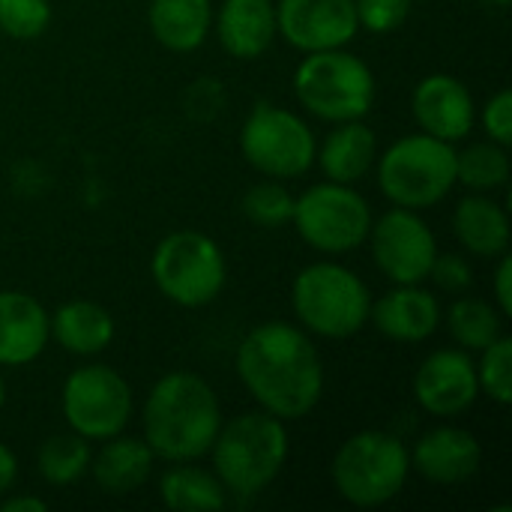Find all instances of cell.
I'll return each instance as SVG.
<instances>
[{
	"label": "cell",
	"mask_w": 512,
	"mask_h": 512,
	"mask_svg": "<svg viewBox=\"0 0 512 512\" xmlns=\"http://www.w3.org/2000/svg\"><path fill=\"white\" fill-rule=\"evenodd\" d=\"M291 453L285 420L267 414V411H246L240 417L222 420V429L210 447L213 456V474L225 486V492H234L240 498L261 495L270 489Z\"/></svg>",
	"instance_id": "cell-3"
},
{
	"label": "cell",
	"mask_w": 512,
	"mask_h": 512,
	"mask_svg": "<svg viewBox=\"0 0 512 512\" xmlns=\"http://www.w3.org/2000/svg\"><path fill=\"white\" fill-rule=\"evenodd\" d=\"M234 369L258 408L285 423L309 417L324 396V360L315 342L288 321L249 330L237 345Z\"/></svg>",
	"instance_id": "cell-1"
},
{
	"label": "cell",
	"mask_w": 512,
	"mask_h": 512,
	"mask_svg": "<svg viewBox=\"0 0 512 512\" xmlns=\"http://www.w3.org/2000/svg\"><path fill=\"white\" fill-rule=\"evenodd\" d=\"M243 216L258 225V228H282V225H291V216H294V195L288 192V186L282 180H261L255 183L243 201Z\"/></svg>",
	"instance_id": "cell-29"
},
{
	"label": "cell",
	"mask_w": 512,
	"mask_h": 512,
	"mask_svg": "<svg viewBox=\"0 0 512 512\" xmlns=\"http://www.w3.org/2000/svg\"><path fill=\"white\" fill-rule=\"evenodd\" d=\"M297 321L324 339H348L369 324V285L336 261H318L297 273L291 288Z\"/></svg>",
	"instance_id": "cell-5"
},
{
	"label": "cell",
	"mask_w": 512,
	"mask_h": 512,
	"mask_svg": "<svg viewBox=\"0 0 512 512\" xmlns=\"http://www.w3.org/2000/svg\"><path fill=\"white\" fill-rule=\"evenodd\" d=\"M369 249L375 267L393 285H420L429 279L432 261L438 255V240L420 210L393 207L369 231Z\"/></svg>",
	"instance_id": "cell-12"
},
{
	"label": "cell",
	"mask_w": 512,
	"mask_h": 512,
	"mask_svg": "<svg viewBox=\"0 0 512 512\" xmlns=\"http://www.w3.org/2000/svg\"><path fill=\"white\" fill-rule=\"evenodd\" d=\"M411 450L384 429L351 435L333 456L330 480L336 495L360 510L390 504L408 483Z\"/></svg>",
	"instance_id": "cell-4"
},
{
	"label": "cell",
	"mask_w": 512,
	"mask_h": 512,
	"mask_svg": "<svg viewBox=\"0 0 512 512\" xmlns=\"http://www.w3.org/2000/svg\"><path fill=\"white\" fill-rule=\"evenodd\" d=\"M411 111L426 135H435L450 144L468 138L477 120V105L471 90L465 87V81H459L450 72L426 75L414 87Z\"/></svg>",
	"instance_id": "cell-15"
},
{
	"label": "cell",
	"mask_w": 512,
	"mask_h": 512,
	"mask_svg": "<svg viewBox=\"0 0 512 512\" xmlns=\"http://www.w3.org/2000/svg\"><path fill=\"white\" fill-rule=\"evenodd\" d=\"M369 201L348 183H315L294 198L291 225L321 255H348L357 252L372 231Z\"/></svg>",
	"instance_id": "cell-9"
},
{
	"label": "cell",
	"mask_w": 512,
	"mask_h": 512,
	"mask_svg": "<svg viewBox=\"0 0 512 512\" xmlns=\"http://www.w3.org/2000/svg\"><path fill=\"white\" fill-rule=\"evenodd\" d=\"M48 504L42 498H33V495H15V498H6L0 501V512H45Z\"/></svg>",
	"instance_id": "cell-37"
},
{
	"label": "cell",
	"mask_w": 512,
	"mask_h": 512,
	"mask_svg": "<svg viewBox=\"0 0 512 512\" xmlns=\"http://www.w3.org/2000/svg\"><path fill=\"white\" fill-rule=\"evenodd\" d=\"M510 180V153L498 141H477L456 150V183L474 192H492Z\"/></svg>",
	"instance_id": "cell-28"
},
{
	"label": "cell",
	"mask_w": 512,
	"mask_h": 512,
	"mask_svg": "<svg viewBox=\"0 0 512 512\" xmlns=\"http://www.w3.org/2000/svg\"><path fill=\"white\" fill-rule=\"evenodd\" d=\"M90 456H93L90 444L81 435H75V432L51 435L36 450V471L48 486L63 489V486L78 483L87 474Z\"/></svg>",
	"instance_id": "cell-27"
},
{
	"label": "cell",
	"mask_w": 512,
	"mask_h": 512,
	"mask_svg": "<svg viewBox=\"0 0 512 512\" xmlns=\"http://www.w3.org/2000/svg\"><path fill=\"white\" fill-rule=\"evenodd\" d=\"M150 30L168 51L186 54L207 42L213 27L210 0H150Z\"/></svg>",
	"instance_id": "cell-24"
},
{
	"label": "cell",
	"mask_w": 512,
	"mask_h": 512,
	"mask_svg": "<svg viewBox=\"0 0 512 512\" xmlns=\"http://www.w3.org/2000/svg\"><path fill=\"white\" fill-rule=\"evenodd\" d=\"M369 321L384 339L417 345L441 327V303L432 291L420 285H396L372 303Z\"/></svg>",
	"instance_id": "cell-17"
},
{
	"label": "cell",
	"mask_w": 512,
	"mask_h": 512,
	"mask_svg": "<svg viewBox=\"0 0 512 512\" xmlns=\"http://www.w3.org/2000/svg\"><path fill=\"white\" fill-rule=\"evenodd\" d=\"M6 405V378H3V372H0V408Z\"/></svg>",
	"instance_id": "cell-38"
},
{
	"label": "cell",
	"mask_w": 512,
	"mask_h": 512,
	"mask_svg": "<svg viewBox=\"0 0 512 512\" xmlns=\"http://www.w3.org/2000/svg\"><path fill=\"white\" fill-rule=\"evenodd\" d=\"M492 291H495V303L501 309L504 318L512 315V258L510 252H504L498 258V267H495V279H492Z\"/></svg>",
	"instance_id": "cell-35"
},
{
	"label": "cell",
	"mask_w": 512,
	"mask_h": 512,
	"mask_svg": "<svg viewBox=\"0 0 512 512\" xmlns=\"http://www.w3.org/2000/svg\"><path fill=\"white\" fill-rule=\"evenodd\" d=\"M354 0H279L276 33L297 51L345 48L357 36Z\"/></svg>",
	"instance_id": "cell-13"
},
{
	"label": "cell",
	"mask_w": 512,
	"mask_h": 512,
	"mask_svg": "<svg viewBox=\"0 0 512 512\" xmlns=\"http://www.w3.org/2000/svg\"><path fill=\"white\" fill-rule=\"evenodd\" d=\"M483 447L474 432L459 426L429 429L411 450V468L435 486H462L477 477Z\"/></svg>",
	"instance_id": "cell-16"
},
{
	"label": "cell",
	"mask_w": 512,
	"mask_h": 512,
	"mask_svg": "<svg viewBox=\"0 0 512 512\" xmlns=\"http://www.w3.org/2000/svg\"><path fill=\"white\" fill-rule=\"evenodd\" d=\"M414 0H354L357 24L369 33H393L411 15Z\"/></svg>",
	"instance_id": "cell-32"
},
{
	"label": "cell",
	"mask_w": 512,
	"mask_h": 512,
	"mask_svg": "<svg viewBox=\"0 0 512 512\" xmlns=\"http://www.w3.org/2000/svg\"><path fill=\"white\" fill-rule=\"evenodd\" d=\"M318 138L312 126L294 111L258 102L240 129V153L243 159L264 177L294 180L303 177L315 165Z\"/></svg>",
	"instance_id": "cell-10"
},
{
	"label": "cell",
	"mask_w": 512,
	"mask_h": 512,
	"mask_svg": "<svg viewBox=\"0 0 512 512\" xmlns=\"http://www.w3.org/2000/svg\"><path fill=\"white\" fill-rule=\"evenodd\" d=\"M375 90L369 63L345 48L312 51L294 72L297 102L327 123L363 120L375 105Z\"/></svg>",
	"instance_id": "cell-6"
},
{
	"label": "cell",
	"mask_w": 512,
	"mask_h": 512,
	"mask_svg": "<svg viewBox=\"0 0 512 512\" xmlns=\"http://www.w3.org/2000/svg\"><path fill=\"white\" fill-rule=\"evenodd\" d=\"M51 24L48 0H0V30L12 39H36Z\"/></svg>",
	"instance_id": "cell-31"
},
{
	"label": "cell",
	"mask_w": 512,
	"mask_h": 512,
	"mask_svg": "<svg viewBox=\"0 0 512 512\" xmlns=\"http://www.w3.org/2000/svg\"><path fill=\"white\" fill-rule=\"evenodd\" d=\"M477 366V381H480V393H486L492 402L498 405H510L512 402V339L507 333H501L492 345H486L480 351V363Z\"/></svg>",
	"instance_id": "cell-30"
},
{
	"label": "cell",
	"mask_w": 512,
	"mask_h": 512,
	"mask_svg": "<svg viewBox=\"0 0 512 512\" xmlns=\"http://www.w3.org/2000/svg\"><path fill=\"white\" fill-rule=\"evenodd\" d=\"M144 441L162 462H198L210 453L222 429V405L216 390L195 372L162 375L141 411Z\"/></svg>",
	"instance_id": "cell-2"
},
{
	"label": "cell",
	"mask_w": 512,
	"mask_h": 512,
	"mask_svg": "<svg viewBox=\"0 0 512 512\" xmlns=\"http://www.w3.org/2000/svg\"><path fill=\"white\" fill-rule=\"evenodd\" d=\"M480 396L477 366L462 348L432 351L414 372V399L432 417H459Z\"/></svg>",
	"instance_id": "cell-14"
},
{
	"label": "cell",
	"mask_w": 512,
	"mask_h": 512,
	"mask_svg": "<svg viewBox=\"0 0 512 512\" xmlns=\"http://www.w3.org/2000/svg\"><path fill=\"white\" fill-rule=\"evenodd\" d=\"M456 240L477 258H501L510 252V216L483 192L465 195L453 210Z\"/></svg>",
	"instance_id": "cell-22"
},
{
	"label": "cell",
	"mask_w": 512,
	"mask_h": 512,
	"mask_svg": "<svg viewBox=\"0 0 512 512\" xmlns=\"http://www.w3.org/2000/svg\"><path fill=\"white\" fill-rule=\"evenodd\" d=\"M219 45L237 60H258L276 39L273 0H222L213 15Z\"/></svg>",
	"instance_id": "cell-19"
},
{
	"label": "cell",
	"mask_w": 512,
	"mask_h": 512,
	"mask_svg": "<svg viewBox=\"0 0 512 512\" xmlns=\"http://www.w3.org/2000/svg\"><path fill=\"white\" fill-rule=\"evenodd\" d=\"M51 339L75 357H96L114 342V318L93 300H69L48 315Z\"/></svg>",
	"instance_id": "cell-23"
},
{
	"label": "cell",
	"mask_w": 512,
	"mask_h": 512,
	"mask_svg": "<svg viewBox=\"0 0 512 512\" xmlns=\"http://www.w3.org/2000/svg\"><path fill=\"white\" fill-rule=\"evenodd\" d=\"M48 312L27 291H0V369H18L48 348Z\"/></svg>",
	"instance_id": "cell-18"
},
{
	"label": "cell",
	"mask_w": 512,
	"mask_h": 512,
	"mask_svg": "<svg viewBox=\"0 0 512 512\" xmlns=\"http://www.w3.org/2000/svg\"><path fill=\"white\" fill-rule=\"evenodd\" d=\"M429 279L435 282L438 291L444 294H465L474 285V270L462 255L453 252H438L429 270Z\"/></svg>",
	"instance_id": "cell-33"
},
{
	"label": "cell",
	"mask_w": 512,
	"mask_h": 512,
	"mask_svg": "<svg viewBox=\"0 0 512 512\" xmlns=\"http://www.w3.org/2000/svg\"><path fill=\"white\" fill-rule=\"evenodd\" d=\"M483 129L489 141H498L504 147L512 144V93L504 87L483 105Z\"/></svg>",
	"instance_id": "cell-34"
},
{
	"label": "cell",
	"mask_w": 512,
	"mask_h": 512,
	"mask_svg": "<svg viewBox=\"0 0 512 512\" xmlns=\"http://www.w3.org/2000/svg\"><path fill=\"white\" fill-rule=\"evenodd\" d=\"M447 330L462 351H483L504 333V315L489 300L459 297L447 312Z\"/></svg>",
	"instance_id": "cell-26"
},
{
	"label": "cell",
	"mask_w": 512,
	"mask_h": 512,
	"mask_svg": "<svg viewBox=\"0 0 512 512\" xmlns=\"http://www.w3.org/2000/svg\"><path fill=\"white\" fill-rule=\"evenodd\" d=\"M159 498L171 512H219L225 507V486L213 471L177 462L162 474Z\"/></svg>",
	"instance_id": "cell-25"
},
{
	"label": "cell",
	"mask_w": 512,
	"mask_h": 512,
	"mask_svg": "<svg viewBox=\"0 0 512 512\" xmlns=\"http://www.w3.org/2000/svg\"><path fill=\"white\" fill-rule=\"evenodd\" d=\"M375 162L378 186L393 207L429 210L456 186V147L426 132L393 141Z\"/></svg>",
	"instance_id": "cell-7"
},
{
	"label": "cell",
	"mask_w": 512,
	"mask_h": 512,
	"mask_svg": "<svg viewBox=\"0 0 512 512\" xmlns=\"http://www.w3.org/2000/svg\"><path fill=\"white\" fill-rule=\"evenodd\" d=\"M153 450L147 447L144 438H132L126 432L102 441L99 453L90 456V474L93 483L105 492V495H132L138 492L150 474H153Z\"/></svg>",
	"instance_id": "cell-20"
},
{
	"label": "cell",
	"mask_w": 512,
	"mask_h": 512,
	"mask_svg": "<svg viewBox=\"0 0 512 512\" xmlns=\"http://www.w3.org/2000/svg\"><path fill=\"white\" fill-rule=\"evenodd\" d=\"M60 408L69 432L84 441H108L132 420V387L117 369L90 363L63 381Z\"/></svg>",
	"instance_id": "cell-11"
},
{
	"label": "cell",
	"mask_w": 512,
	"mask_h": 512,
	"mask_svg": "<svg viewBox=\"0 0 512 512\" xmlns=\"http://www.w3.org/2000/svg\"><path fill=\"white\" fill-rule=\"evenodd\" d=\"M150 273L162 297L183 309H201L222 294L228 264L213 237L201 231H174L153 249Z\"/></svg>",
	"instance_id": "cell-8"
},
{
	"label": "cell",
	"mask_w": 512,
	"mask_h": 512,
	"mask_svg": "<svg viewBox=\"0 0 512 512\" xmlns=\"http://www.w3.org/2000/svg\"><path fill=\"white\" fill-rule=\"evenodd\" d=\"M378 159V138L363 120L336 123V129L315 150V162L333 183H360Z\"/></svg>",
	"instance_id": "cell-21"
},
{
	"label": "cell",
	"mask_w": 512,
	"mask_h": 512,
	"mask_svg": "<svg viewBox=\"0 0 512 512\" xmlns=\"http://www.w3.org/2000/svg\"><path fill=\"white\" fill-rule=\"evenodd\" d=\"M483 3H489V6H495V9H507V6H510V0H483Z\"/></svg>",
	"instance_id": "cell-39"
},
{
	"label": "cell",
	"mask_w": 512,
	"mask_h": 512,
	"mask_svg": "<svg viewBox=\"0 0 512 512\" xmlns=\"http://www.w3.org/2000/svg\"><path fill=\"white\" fill-rule=\"evenodd\" d=\"M18 480V459L15 453L0 441V498H6V492L15 486Z\"/></svg>",
	"instance_id": "cell-36"
}]
</instances>
